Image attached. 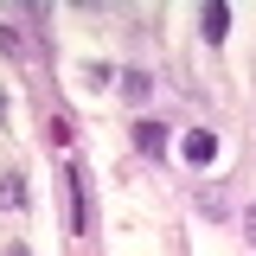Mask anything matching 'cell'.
Masks as SVG:
<instances>
[{
    "mask_svg": "<svg viewBox=\"0 0 256 256\" xmlns=\"http://www.w3.org/2000/svg\"><path fill=\"white\" fill-rule=\"evenodd\" d=\"M64 224H70V237L90 230V192H84V166L77 160L64 166Z\"/></svg>",
    "mask_w": 256,
    "mask_h": 256,
    "instance_id": "6da1fadb",
    "label": "cell"
},
{
    "mask_svg": "<svg viewBox=\"0 0 256 256\" xmlns=\"http://www.w3.org/2000/svg\"><path fill=\"white\" fill-rule=\"evenodd\" d=\"M198 38H205V45H224V38H230V6H224V0H205V6H198Z\"/></svg>",
    "mask_w": 256,
    "mask_h": 256,
    "instance_id": "7a4b0ae2",
    "label": "cell"
},
{
    "mask_svg": "<svg viewBox=\"0 0 256 256\" xmlns=\"http://www.w3.org/2000/svg\"><path fill=\"white\" fill-rule=\"evenodd\" d=\"M180 154H186V166H212L218 160V134L212 128H192L186 141H180Z\"/></svg>",
    "mask_w": 256,
    "mask_h": 256,
    "instance_id": "3957f363",
    "label": "cell"
},
{
    "mask_svg": "<svg viewBox=\"0 0 256 256\" xmlns=\"http://www.w3.org/2000/svg\"><path fill=\"white\" fill-rule=\"evenodd\" d=\"M134 148L148 160H160L166 154V122H160V116H141V122H134Z\"/></svg>",
    "mask_w": 256,
    "mask_h": 256,
    "instance_id": "277c9868",
    "label": "cell"
},
{
    "mask_svg": "<svg viewBox=\"0 0 256 256\" xmlns=\"http://www.w3.org/2000/svg\"><path fill=\"white\" fill-rule=\"evenodd\" d=\"M26 205H32L26 173H0V212H26Z\"/></svg>",
    "mask_w": 256,
    "mask_h": 256,
    "instance_id": "5b68a950",
    "label": "cell"
},
{
    "mask_svg": "<svg viewBox=\"0 0 256 256\" xmlns=\"http://www.w3.org/2000/svg\"><path fill=\"white\" fill-rule=\"evenodd\" d=\"M148 90H154L148 70H122V96H128V102H148Z\"/></svg>",
    "mask_w": 256,
    "mask_h": 256,
    "instance_id": "8992f818",
    "label": "cell"
},
{
    "mask_svg": "<svg viewBox=\"0 0 256 256\" xmlns=\"http://www.w3.org/2000/svg\"><path fill=\"white\" fill-rule=\"evenodd\" d=\"M77 77H84V84H90V90H102V84H109V77H116V70H109V64H77Z\"/></svg>",
    "mask_w": 256,
    "mask_h": 256,
    "instance_id": "52a82bcc",
    "label": "cell"
},
{
    "mask_svg": "<svg viewBox=\"0 0 256 256\" xmlns=\"http://www.w3.org/2000/svg\"><path fill=\"white\" fill-rule=\"evenodd\" d=\"M244 237H250V250H256V205H244Z\"/></svg>",
    "mask_w": 256,
    "mask_h": 256,
    "instance_id": "ba28073f",
    "label": "cell"
},
{
    "mask_svg": "<svg viewBox=\"0 0 256 256\" xmlns=\"http://www.w3.org/2000/svg\"><path fill=\"white\" fill-rule=\"evenodd\" d=\"M0 256H32V250H26V244H6V250H0Z\"/></svg>",
    "mask_w": 256,
    "mask_h": 256,
    "instance_id": "9c48e42d",
    "label": "cell"
},
{
    "mask_svg": "<svg viewBox=\"0 0 256 256\" xmlns=\"http://www.w3.org/2000/svg\"><path fill=\"white\" fill-rule=\"evenodd\" d=\"M0 122H6V96H0Z\"/></svg>",
    "mask_w": 256,
    "mask_h": 256,
    "instance_id": "30bf717a",
    "label": "cell"
}]
</instances>
